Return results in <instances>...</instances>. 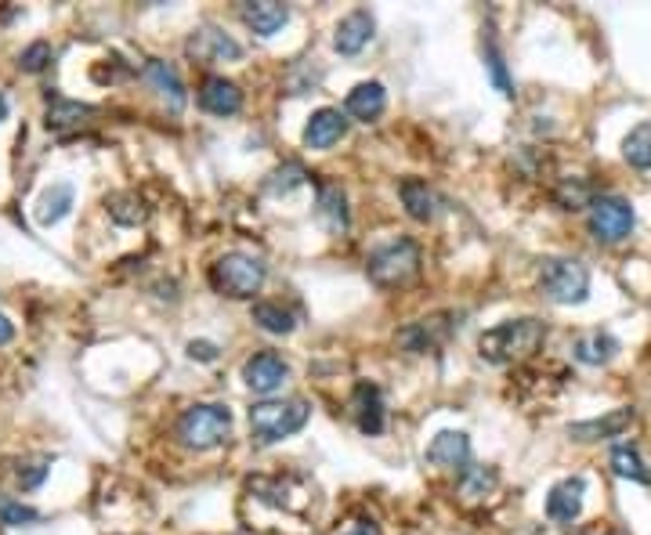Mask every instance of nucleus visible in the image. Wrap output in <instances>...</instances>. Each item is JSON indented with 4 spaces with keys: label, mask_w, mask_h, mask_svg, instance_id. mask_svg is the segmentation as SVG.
Here are the masks:
<instances>
[{
    "label": "nucleus",
    "mask_w": 651,
    "mask_h": 535,
    "mask_svg": "<svg viewBox=\"0 0 651 535\" xmlns=\"http://www.w3.org/2000/svg\"><path fill=\"white\" fill-rule=\"evenodd\" d=\"M546 340V326L540 318H507V323L486 329L478 337V355L489 366H511V362H525L540 351Z\"/></svg>",
    "instance_id": "nucleus-1"
},
{
    "label": "nucleus",
    "mask_w": 651,
    "mask_h": 535,
    "mask_svg": "<svg viewBox=\"0 0 651 535\" xmlns=\"http://www.w3.org/2000/svg\"><path fill=\"white\" fill-rule=\"evenodd\" d=\"M246 420H250V435L257 446H275L308 424L311 405L305 398H265V402L250 405Z\"/></svg>",
    "instance_id": "nucleus-2"
},
{
    "label": "nucleus",
    "mask_w": 651,
    "mask_h": 535,
    "mask_svg": "<svg viewBox=\"0 0 651 535\" xmlns=\"http://www.w3.org/2000/svg\"><path fill=\"white\" fill-rule=\"evenodd\" d=\"M265 279H268L265 260L254 254H243V250H232V254H224L210 265V287H214L221 297H232V301H250L254 293H261Z\"/></svg>",
    "instance_id": "nucleus-3"
},
{
    "label": "nucleus",
    "mask_w": 651,
    "mask_h": 535,
    "mask_svg": "<svg viewBox=\"0 0 651 535\" xmlns=\"http://www.w3.org/2000/svg\"><path fill=\"white\" fill-rule=\"evenodd\" d=\"M232 435V409L218 405V402H199L188 405L182 416H177V441L185 449L207 452L218 449L221 441H229Z\"/></svg>",
    "instance_id": "nucleus-4"
},
{
    "label": "nucleus",
    "mask_w": 651,
    "mask_h": 535,
    "mask_svg": "<svg viewBox=\"0 0 651 535\" xmlns=\"http://www.w3.org/2000/svg\"><path fill=\"white\" fill-rule=\"evenodd\" d=\"M420 271V246L413 239H391L366 257V276L380 290H395Z\"/></svg>",
    "instance_id": "nucleus-5"
},
{
    "label": "nucleus",
    "mask_w": 651,
    "mask_h": 535,
    "mask_svg": "<svg viewBox=\"0 0 651 535\" xmlns=\"http://www.w3.org/2000/svg\"><path fill=\"white\" fill-rule=\"evenodd\" d=\"M540 290L554 304H582L590 297V268L579 257H543Z\"/></svg>",
    "instance_id": "nucleus-6"
},
{
    "label": "nucleus",
    "mask_w": 651,
    "mask_h": 535,
    "mask_svg": "<svg viewBox=\"0 0 651 535\" xmlns=\"http://www.w3.org/2000/svg\"><path fill=\"white\" fill-rule=\"evenodd\" d=\"M590 235L598 239L604 246H615L623 243V239L634 235V224H637V214H634V203L623 199V196H598L590 203Z\"/></svg>",
    "instance_id": "nucleus-7"
},
{
    "label": "nucleus",
    "mask_w": 651,
    "mask_h": 535,
    "mask_svg": "<svg viewBox=\"0 0 651 535\" xmlns=\"http://www.w3.org/2000/svg\"><path fill=\"white\" fill-rule=\"evenodd\" d=\"M453 312H434V315H423L417 323L402 326L395 333V344L406 351V355H428V351H438L445 344L449 337H453Z\"/></svg>",
    "instance_id": "nucleus-8"
},
{
    "label": "nucleus",
    "mask_w": 651,
    "mask_h": 535,
    "mask_svg": "<svg viewBox=\"0 0 651 535\" xmlns=\"http://www.w3.org/2000/svg\"><path fill=\"white\" fill-rule=\"evenodd\" d=\"M185 51L188 59L204 62V65H214V62H239L243 59V44L229 37L224 29L218 26H199L193 29V37L185 40Z\"/></svg>",
    "instance_id": "nucleus-9"
},
{
    "label": "nucleus",
    "mask_w": 651,
    "mask_h": 535,
    "mask_svg": "<svg viewBox=\"0 0 651 535\" xmlns=\"http://www.w3.org/2000/svg\"><path fill=\"white\" fill-rule=\"evenodd\" d=\"M290 380V362L275 351H257L243 362V384L254 394H275Z\"/></svg>",
    "instance_id": "nucleus-10"
},
{
    "label": "nucleus",
    "mask_w": 651,
    "mask_h": 535,
    "mask_svg": "<svg viewBox=\"0 0 651 535\" xmlns=\"http://www.w3.org/2000/svg\"><path fill=\"white\" fill-rule=\"evenodd\" d=\"M352 413H355V424L363 435L377 438L384 435V424H388V405H384V391H380L377 384L369 380H358L355 391H352Z\"/></svg>",
    "instance_id": "nucleus-11"
},
{
    "label": "nucleus",
    "mask_w": 651,
    "mask_h": 535,
    "mask_svg": "<svg viewBox=\"0 0 651 535\" xmlns=\"http://www.w3.org/2000/svg\"><path fill=\"white\" fill-rule=\"evenodd\" d=\"M634 409L623 405V409H612V413L604 416H593V420H579V424H568V438L576 441H609V438H623L626 430L634 424Z\"/></svg>",
    "instance_id": "nucleus-12"
},
{
    "label": "nucleus",
    "mask_w": 651,
    "mask_h": 535,
    "mask_svg": "<svg viewBox=\"0 0 651 535\" xmlns=\"http://www.w3.org/2000/svg\"><path fill=\"white\" fill-rule=\"evenodd\" d=\"M373 33H377L373 11L355 8V11H347V15H344L341 22H336V29H333V48L341 51V54H358L369 40H373Z\"/></svg>",
    "instance_id": "nucleus-13"
},
{
    "label": "nucleus",
    "mask_w": 651,
    "mask_h": 535,
    "mask_svg": "<svg viewBox=\"0 0 651 535\" xmlns=\"http://www.w3.org/2000/svg\"><path fill=\"white\" fill-rule=\"evenodd\" d=\"M582 496H587V482H582L579 474L561 477L546 496V518L554 521V525H572L582 510Z\"/></svg>",
    "instance_id": "nucleus-14"
},
{
    "label": "nucleus",
    "mask_w": 651,
    "mask_h": 535,
    "mask_svg": "<svg viewBox=\"0 0 651 535\" xmlns=\"http://www.w3.org/2000/svg\"><path fill=\"white\" fill-rule=\"evenodd\" d=\"M344 134H347V112L330 109V106L316 109V112H311V120L305 123V145H308V149H316V153L333 149Z\"/></svg>",
    "instance_id": "nucleus-15"
},
{
    "label": "nucleus",
    "mask_w": 651,
    "mask_h": 535,
    "mask_svg": "<svg viewBox=\"0 0 651 535\" xmlns=\"http://www.w3.org/2000/svg\"><path fill=\"white\" fill-rule=\"evenodd\" d=\"M428 463L442 466V471L464 474L470 466V438L464 430H438L434 441L428 446Z\"/></svg>",
    "instance_id": "nucleus-16"
},
{
    "label": "nucleus",
    "mask_w": 651,
    "mask_h": 535,
    "mask_svg": "<svg viewBox=\"0 0 651 535\" xmlns=\"http://www.w3.org/2000/svg\"><path fill=\"white\" fill-rule=\"evenodd\" d=\"M199 106H204L210 117L229 120L243 109V90L239 84H232V80L224 76H207L204 84H199Z\"/></svg>",
    "instance_id": "nucleus-17"
},
{
    "label": "nucleus",
    "mask_w": 651,
    "mask_h": 535,
    "mask_svg": "<svg viewBox=\"0 0 651 535\" xmlns=\"http://www.w3.org/2000/svg\"><path fill=\"white\" fill-rule=\"evenodd\" d=\"M384 109H388V90L380 80H366V84H355L352 90H347V98H344V112L347 117H355V120H363V123H373L384 117Z\"/></svg>",
    "instance_id": "nucleus-18"
},
{
    "label": "nucleus",
    "mask_w": 651,
    "mask_h": 535,
    "mask_svg": "<svg viewBox=\"0 0 651 535\" xmlns=\"http://www.w3.org/2000/svg\"><path fill=\"white\" fill-rule=\"evenodd\" d=\"M145 84H149L156 95H160L167 106H171V112H182L185 109V84H182V76H177V70L171 62H163V59H149L145 62Z\"/></svg>",
    "instance_id": "nucleus-19"
},
{
    "label": "nucleus",
    "mask_w": 651,
    "mask_h": 535,
    "mask_svg": "<svg viewBox=\"0 0 651 535\" xmlns=\"http://www.w3.org/2000/svg\"><path fill=\"white\" fill-rule=\"evenodd\" d=\"M398 196H402V207L413 221L428 224L438 218V207H442V199H438V192L428 185L423 178H402L398 181Z\"/></svg>",
    "instance_id": "nucleus-20"
},
{
    "label": "nucleus",
    "mask_w": 651,
    "mask_h": 535,
    "mask_svg": "<svg viewBox=\"0 0 651 535\" xmlns=\"http://www.w3.org/2000/svg\"><path fill=\"white\" fill-rule=\"evenodd\" d=\"M619 351H623V344L609 333V329H590V333H579L572 340V358L582 362V366H609Z\"/></svg>",
    "instance_id": "nucleus-21"
},
{
    "label": "nucleus",
    "mask_w": 651,
    "mask_h": 535,
    "mask_svg": "<svg viewBox=\"0 0 651 535\" xmlns=\"http://www.w3.org/2000/svg\"><path fill=\"white\" fill-rule=\"evenodd\" d=\"M239 19L257 33V37L268 40L290 22V8L279 4V0H254V4H239Z\"/></svg>",
    "instance_id": "nucleus-22"
},
{
    "label": "nucleus",
    "mask_w": 651,
    "mask_h": 535,
    "mask_svg": "<svg viewBox=\"0 0 651 535\" xmlns=\"http://www.w3.org/2000/svg\"><path fill=\"white\" fill-rule=\"evenodd\" d=\"M87 117H95V109L87 106V101H76V98H65V95H51L48 98V117H44V123H48V131H73V127H81V123H87Z\"/></svg>",
    "instance_id": "nucleus-23"
},
{
    "label": "nucleus",
    "mask_w": 651,
    "mask_h": 535,
    "mask_svg": "<svg viewBox=\"0 0 651 535\" xmlns=\"http://www.w3.org/2000/svg\"><path fill=\"white\" fill-rule=\"evenodd\" d=\"M319 221L333 235L352 229V210H347V196L341 185H322L319 189Z\"/></svg>",
    "instance_id": "nucleus-24"
},
{
    "label": "nucleus",
    "mask_w": 651,
    "mask_h": 535,
    "mask_svg": "<svg viewBox=\"0 0 651 535\" xmlns=\"http://www.w3.org/2000/svg\"><path fill=\"white\" fill-rule=\"evenodd\" d=\"M73 203H76V192L70 181H59V185H51L44 196L37 199V224H44V229H51V224H59L65 214L73 210Z\"/></svg>",
    "instance_id": "nucleus-25"
},
{
    "label": "nucleus",
    "mask_w": 651,
    "mask_h": 535,
    "mask_svg": "<svg viewBox=\"0 0 651 535\" xmlns=\"http://www.w3.org/2000/svg\"><path fill=\"white\" fill-rule=\"evenodd\" d=\"M250 318L272 337H286V333H294V329H297V315L290 312V307L279 304V301H257L250 307Z\"/></svg>",
    "instance_id": "nucleus-26"
},
{
    "label": "nucleus",
    "mask_w": 651,
    "mask_h": 535,
    "mask_svg": "<svg viewBox=\"0 0 651 535\" xmlns=\"http://www.w3.org/2000/svg\"><path fill=\"white\" fill-rule=\"evenodd\" d=\"M612 471L626 477V482H641V485H651V471L644 466L641 452H637L634 441H623V446L612 449Z\"/></svg>",
    "instance_id": "nucleus-27"
},
{
    "label": "nucleus",
    "mask_w": 651,
    "mask_h": 535,
    "mask_svg": "<svg viewBox=\"0 0 651 535\" xmlns=\"http://www.w3.org/2000/svg\"><path fill=\"white\" fill-rule=\"evenodd\" d=\"M623 159L637 170H651V120L637 123L623 138Z\"/></svg>",
    "instance_id": "nucleus-28"
},
{
    "label": "nucleus",
    "mask_w": 651,
    "mask_h": 535,
    "mask_svg": "<svg viewBox=\"0 0 651 535\" xmlns=\"http://www.w3.org/2000/svg\"><path fill=\"white\" fill-rule=\"evenodd\" d=\"M554 199L561 210H590V203L598 199L590 189V181L582 178H561L557 189H554Z\"/></svg>",
    "instance_id": "nucleus-29"
},
{
    "label": "nucleus",
    "mask_w": 651,
    "mask_h": 535,
    "mask_svg": "<svg viewBox=\"0 0 651 535\" xmlns=\"http://www.w3.org/2000/svg\"><path fill=\"white\" fill-rule=\"evenodd\" d=\"M305 181H308V170L300 167L297 159H286V163L272 170V178H268V192H272V196H290V192L305 185Z\"/></svg>",
    "instance_id": "nucleus-30"
},
{
    "label": "nucleus",
    "mask_w": 651,
    "mask_h": 535,
    "mask_svg": "<svg viewBox=\"0 0 651 535\" xmlns=\"http://www.w3.org/2000/svg\"><path fill=\"white\" fill-rule=\"evenodd\" d=\"M496 482H500V474L492 471V466H467V471L459 474V493L467 499H478V496L492 493Z\"/></svg>",
    "instance_id": "nucleus-31"
},
{
    "label": "nucleus",
    "mask_w": 651,
    "mask_h": 535,
    "mask_svg": "<svg viewBox=\"0 0 651 535\" xmlns=\"http://www.w3.org/2000/svg\"><path fill=\"white\" fill-rule=\"evenodd\" d=\"M40 521V510H33L26 503H19V499H11L0 493V525L4 528H29Z\"/></svg>",
    "instance_id": "nucleus-32"
},
{
    "label": "nucleus",
    "mask_w": 651,
    "mask_h": 535,
    "mask_svg": "<svg viewBox=\"0 0 651 535\" xmlns=\"http://www.w3.org/2000/svg\"><path fill=\"white\" fill-rule=\"evenodd\" d=\"M486 65H489V76H492V87H496L503 98H511L514 95V84H511V76H507V62H503L500 44L492 40V37L486 40Z\"/></svg>",
    "instance_id": "nucleus-33"
},
{
    "label": "nucleus",
    "mask_w": 651,
    "mask_h": 535,
    "mask_svg": "<svg viewBox=\"0 0 651 535\" xmlns=\"http://www.w3.org/2000/svg\"><path fill=\"white\" fill-rule=\"evenodd\" d=\"M109 214H112V221L116 224H138V221H145V210L142 207V199L134 196V192H123V196H112L109 199Z\"/></svg>",
    "instance_id": "nucleus-34"
},
{
    "label": "nucleus",
    "mask_w": 651,
    "mask_h": 535,
    "mask_svg": "<svg viewBox=\"0 0 651 535\" xmlns=\"http://www.w3.org/2000/svg\"><path fill=\"white\" fill-rule=\"evenodd\" d=\"M51 44L48 40H37V44H29L26 51L19 54V65L26 73H40V70H48V62H51Z\"/></svg>",
    "instance_id": "nucleus-35"
},
{
    "label": "nucleus",
    "mask_w": 651,
    "mask_h": 535,
    "mask_svg": "<svg viewBox=\"0 0 651 535\" xmlns=\"http://www.w3.org/2000/svg\"><path fill=\"white\" fill-rule=\"evenodd\" d=\"M48 471H51V460H26V463H19L15 477H19V485L29 493V488H40L44 485Z\"/></svg>",
    "instance_id": "nucleus-36"
},
{
    "label": "nucleus",
    "mask_w": 651,
    "mask_h": 535,
    "mask_svg": "<svg viewBox=\"0 0 651 535\" xmlns=\"http://www.w3.org/2000/svg\"><path fill=\"white\" fill-rule=\"evenodd\" d=\"M218 355L221 351H218L214 340H193V344H188V358L193 362H214Z\"/></svg>",
    "instance_id": "nucleus-37"
},
{
    "label": "nucleus",
    "mask_w": 651,
    "mask_h": 535,
    "mask_svg": "<svg viewBox=\"0 0 651 535\" xmlns=\"http://www.w3.org/2000/svg\"><path fill=\"white\" fill-rule=\"evenodd\" d=\"M341 535H384V532H380V525H373V521H358V525L344 528Z\"/></svg>",
    "instance_id": "nucleus-38"
},
{
    "label": "nucleus",
    "mask_w": 651,
    "mask_h": 535,
    "mask_svg": "<svg viewBox=\"0 0 651 535\" xmlns=\"http://www.w3.org/2000/svg\"><path fill=\"white\" fill-rule=\"evenodd\" d=\"M11 337H15V326L8 323V315H0V344H11Z\"/></svg>",
    "instance_id": "nucleus-39"
},
{
    "label": "nucleus",
    "mask_w": 651,
    "mask_h": 535,
    "mask_svg": "<svg viewBox=\"0 0 651 535\" xmlns=\"http://www.w3.org/2000/svg\"><path fill=\"white\" fill-rule=\"evenodd\" d=\"M4 117H8V98L0 95V120H4Z\"/></svg>",
    "instance_id": "nucleus-40"
}]
</instances>
